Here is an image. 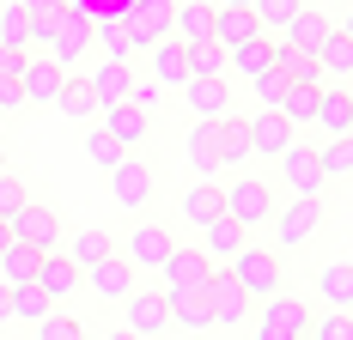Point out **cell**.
Segmentation results:
<instances>
[{
    "instance_id": "obj_1",
    "label": "cell",
    "mask_w": 353,
    "mask_h": 340,
    "mask_svg": "<svg viewBox=\"0 0 353 340\" xmlns=\"http://www.w3.org/2000/svg\"><path fill=\"white\" fill-rule=\"evenodd\" d=\"M225 273L244 286L250 298H274V292H286V262H281V249H262V243H244V249L225 262Z\"/></svg>"
},
{
    "instance_id": "obj_2",
    "label": "cell",
    "mask_w": 353,
    "mask_h": 340,
    "mask_svg": "<svg viewBox=\"0 0 353 340\" xmlns=\"http://www.w3.org/2000/svg\"><path fill=\"white\" fill-rule=\"evenodd\" d=\"M219 195H225V219H232V225H244V231H262V225L274 219V189H268V182H256V176L225 182Z\"/></svg>"
},
{
    "instance_id": "obj_3",
    "label": "cell",
    "mask_w": 353,
    "mask_h": 340,
    "mask_svg": "<svg viewBox=\"0 0 353 340\" xmlns=\"http://www.w3.org/2000/svg\"><path fill=\"white\" fill-rule=\"evenodd\" d=\"M201 298H208L213 328H244L250 316H256V298H250V292H244V286H238L225 268H213V279L201 286Z\"/></svg>"
},
{
    "instance_id": "obj_4",
    "label": "cell",
    "mask_w": 353,
    "mask_h": 340,
    "mask_svg": "<svg viewBox=\"0 0 353 340\" xmlns=\"http://www.w3.org/2000/svg\"><path fill=\"white\" fill-rule=\"evenodd\" d=\"M171 249H176L171 225H159V219H141V225L122 237V262H128L134 273H159L165 262H171Z\"/></svg>"
},
{
    "instance_id": "obj_5",
    "label": "cell",
    "mask_w": 353,
    "mask_h": 340,
    "mask_svg": "<svg viewBox=\"0 0 353 340\" xmlns=\"http://www.w3.org/2000/svg\"><path fill=\"white\" fill-rule=\"evenodd\" d=\"M43 55H49L61 73H73L85 55H92V12H73V6H68V12L55 19V36H49V49H43Z\"/></svg>"
},
{
    "instance_id": "obj_6",
    "label": "cell",
    "mask_w": 353,
    "mask_h": 340,
    "mask_svg": "<svg viewBox=\"0 0 353 340\" xmlns=\"http://www.w3.org/2000/svg\"><path fill=\"white\" fill-rule=\"evenodd\" d=\"M159 195V176H152V164L146 158H122V164L110 170V201L122 206V213H146V201Z\"/></svg>"
},
{
    "instance_id": "obj_7",
    "label": "cell",
    "mask_w": 353,
    "mask_h": 340,
    "mask_svg": "<svg viewBox=\"0 0 353 340\" xmlns=\"http://www.w3.org/2000/svg\"><path fill=\"white\" fill-rule=\"evenodd\" d=\"M6 231H12V243H31V249H61V219H55V206L43 201H25L19 213H6Z\"/></svg>"
},
{
    "instance_id": "obj_8",
    "label": "cell",
    "mask_w": 353,
    "mask_h": 340,
    "mask_svg": "<svg viewBox=\"0 0 353 340\" xmlns=\"http://www.w3.org/2000/svg\"><path fill=\"white\" fill-rule=\"evenodd\" d=\"M122 328L141 340H159L171 328V316H165V286H134L128 298H122Z\"/></svg>"
},
{
    "instance_id": "obj_9",
    "label": "cell",
    "mask_w": 353,
    "mask_h": 340,
    "mask_svg": "<svg viewBox=\"0 0 353 340\" xmlns=\"http://www.w3.org/2000/svg\"><path fill=\"white\" fill-rule=\"evenodd\" d=\"M79 286H85L92 298H104V304H122V298L141 286V273L128 268V262H122V249H116V255H104V262H92V268L79 273Z\"/></svg>"
},
{
    "instance_id": "obj_10",
    "label": "cell",
    "mask_w": 353,
    "mask_h": 340,
    "mask_svg": "<svg viewBox=\"0 0 353 340\" xmlns=\"http://www.w3.org/2000/svg\"><path fill=\"white\" fill-rule=\"evenodd\" d=\"M311 334V310L299 304L292 292L262 298V340H305Z\"/></svg>"
},
{
    "instance_id": "obj_11",
    "label": "cell",
    "mask_w": 353,
    "mask_h": 340,
    "mask_svg": "<svg viewBox=\"0 0 353 340\" xmlns=\"http://www.w3.org/2000/svg\"><path fill=\"white\" fill-rule=\"evenodd\" d=\"M159 273H165V292H201V286L213 279V262L195 249V243H176L171 262H165Z\"/></svg>"
},
{
    "instance_id": "obj_12",
    "label": "cell",
    "mask_w": 353,
    "mask_h": 340,
    "mask_svg": "<svg viewBox=\"0 0 353 340\" xmlns=\"http://www.w3.org/2000/svg\"><path fill=\"white\" fill-rule=\"evenodd\" d=\"M317 231H323V195H292V206H286L281 225H274L281 249H299V243L317 237Z\"/></svg>"
},
{
    "instance_id": "obj_13",
    "label": "cell",
    "mask_w": 353,
    "mask_h": 340,
    "mask_svg": "<svg viewBox=\"0 0 353 340\" xmlns=\"http://www.w3.org/2000/svg\"><path fill=\"white\" fill-rule=\"evenodd\" d=\"M98 128H104L122 152H134V146H146V134H152V116L134 109V103H110V109H98Z\"/></svg>"
},
{
    "instance_id": "obj_14",
    "label": "cell",
    "mask_w": 353,
    "mask_h": 340,
    "mask_svg": "<svg viewBox=\"0 0 353 340\" xmlns=\"http://www.w3.org/2000/svg\"><path fill=\"white\" fill-rule=\"evenodd\" d=\"M281 176H286L292 195H323V182H329L323 164H317V146H299V140L281 152Z\"/></svg>"
},
{
    "instance_id": "obj_15",
    "label": "cell",
    "mask_w": 353,
    "mask_h": 340,
    "mask_svg": "<svg viewBox=\"0 0 353 340\" xmlns=\"http://www.w3.org/2000/svg\"><path fill=\"white\" fill-rule=\"evenodd\" d=\"M122 25L134 31V43H159V36H171V0H128L122 6Z\"/></svg>"
},
{
    "instance_id": "obj_16",
    "label": "cell",
    "mask_w": 353,
    "mask_h": 340,
    "mask_svg": "<svg viewBox=\"0 0 353 340\" xmlns=\"http://www.w3.org/2000/svg\"><path fill=\"white\" fill-rule=\"evenodd\" d=\"M183 103L195 109V122L232 116V79H183Z\"/></svg>"
},
{
    "instance_id": "obj_17",
    "label": "cell",
    "mask_w": 353,
    "mask_h": 340,
    "mask_svg": "<svg viewBox=\"0 0 353 340\" xmlns=\"http://www.w3.org/2000/svg\"><path fill=\"white\" fill-rule=\"evenodd\" d=\"M85 85H92L98 109H110V103H128V92H134V61H98V67L85 73Z\"/></svg>"
},
{
    "instance_id": "obj_18",
    "label": "cell",
    "mask_w": 353,
    "mask_h": 340,
    "mask_svg": "<svg viewBox=\"0 0 353 340\" xmlns=\"http://www.w3.org/2000/svg\"><path fill=\"white\" fill-rule=\"evenodd\" d=\"M292 140H299V128L286 122L281 109H256V116H250V146H256L262 158H281Z\"/></svg>"
},
{
    "instance_id": "obj_19",
    "label": "cell",
    "mask_w": 353,
    "mask_h": 340,
    "mask_svg": "<svg viewBox=\"0 0 353 340\" xmlns=\"http://www.w3.org/2000/svg\"><path fill=\"white\" fill-rule=\"evenodd\" d=\"M146 79H159L165 92H183V79H189V61H183V43L176 36H159V43H146Z\"/></svg>"
},
{
    "instance_id": "obj_20",
    "label": "cell",
    "mask_w": 353,
    "mask_h": 340,
    "mask_svg": "<svg viewBox=\"0 0 353 340\" xmlns=\"http://www.w3.org/2000/svg\"><path fill=\"white\" fill-rule=\"evenodd\" d=\"M244 243H250V231H244V225H232V219L219 213V219H208V225H201V243H195V249L208 255L213 268H225V262H232Z\"/></svg>"
},
{
    "instance_id": "obj_21",
    "label": "cell",
    "mask_w": 353,
    "mask_h": 340,
    "mask_svg": "<svg viewBox=\"0 0 353 340\" xmlns=\"http://www.w3.org/2000/svg\"><path fill=\"white\" fill-rule=\"evenodd\" d=\"M92 49H98L104 61H134V55H141V43H134V31L122 25V12L92 19Z\"/></svg>"
},
{
    "instance_id": "obj_22",
    "label": "cell",
    "mask_w": 353,
    "mask_h": 340,
    "mask_svg": "<svg viewBox=\"0 0 353 340\" xmlns=\"http://www.w3.org/2000/svg\"><path fill=\"white\" fill-rule=\"evenodd\" d=\"M274 55H281V43L262 31V36H250V43H238V49H225V73H238V79H256V73L274 67Z\"/></svg>"
},
{
    "instance_id": "obj_23",
    "label": "cell",
    "mask_w": 353,
    "mask_h": 340,
    "mask_svg": "<svg viewBox=\"0 0 353 340\" xmlns=\"http://www.w3.org/2000/svg\"><path fill=\"white\" fill-rule=\"evenodd\" d=\"M171 36L176 43H208L213 36V0H171Z\"/></svg>"
},
{
    "instance_id": "obj_24",
    "label": "cell",
    "mask_w": 353,
    "mask_h": 340,
    "mask_svg": "<svg viewBox=\"0 0 353 340\" xmlns=\"http://www.w3.org/2000/svg\"><path fill=\"white\" fill-rule=\"evenodd\" d=\"M183 158L195 164V176L219 182V122H195L189 140H183Z\"/></svg>"
},
{
    "instance_id": "obj_25",
    "label": "cell",
    "mask_w": 353,
    "mask_h": 340,
    "mask_svg": "<svg viewBox=\"0 0 353 340\" xmlns=\"http://www.w3.org/2000/svg\"><path fill=\"white\" fill-rule=\"evenodd\" d=\"M37 286H43V292H49L55 304L68 310V298H73V292H79V268H73V262H68V255H61V249H49V255L37 262Z\"/></svg>"
},
{
    "instance_id": "obj_26",
    "label": "cell",
    "mask_w": 353,
    "mask_h": 340,
    "mask_svg": "<svg viewBox=\"0 0 353 340\" xmlns=\"http://www.w3.org/2000/svg\"><path fill=\"white\" fill-rule=\"evenodd\" d=\"M256 158V146H250V116H219V170H238Z\"/></svg>"
},
{
    "instance_id": "obj_27",
    "label": "cell",
    "mask_w": 353,
    "mask_h": 340,
    "mask_svg": "<svg viewBox=\"0 0 353 340\" xmlns=\"http://www.w3.org/2000/svg\"><path fill=\"white\" fill-rule=\"evenodd\" d=\"M250 36H262V25H256L250 6H213V43H219V49H238Z\"/></svg>"
},
{
    "instance_id": "obj_28",
    "label": "cell",
    "mask_w": 353,
    "mask_h": 340,
    "mask_svg": "<svg viewBox=\"0 0 353 340\" xmlns=\"http://www.w3.org/2000/svg\"><path fill=\"white\" fill-rule=\"evenodd\" d=\"M19 92H25V103H55V92H61V67H55L49 55H31L25 73H19Z\"/></svg>"
},
{
    "instance_id": "obj_29",
    "label": "cell",
    "mask_w": 353,
    "mask_h": 340,
    "mask_svg": "<svg viewBox=\"0 0 353 340\" xmlns=\"http://www.w3.org/2000/svg\"><path fill=\"white\" fill-rule=\"evenodd\" d=\"M329 31H335V25H329V12H317V6H299V12L286 19V49H311V55H317Z\"/></svg>"
},
{
    "instance_id": "obj_30",
    "label": "cell",
    "mask_w": 353,
    "mask_h": 340,
    "mask_svg": "<svg viewBox=\"0 0 353 340\" xmlns=\"http://www.w3.org/2000/svg\"><path fill=\"white\" fill-rule=\"evenodd\" d=\"M165 316H171L176 328H189V334H208V328H213L201 292H165Z\"/></svg>"
},
{
    "instance_id": "obj_31",
    "label": "cell",
    "mask_w": 353,
    "mask_h": 340,
    "mask_svg": "<svg viewBox=\"0 0 353 340\" xmlns=\"http://www.w3.org/2000/svg\"><path fill=\"white\" fill-rule=\"evenodd\" d=\"M104 255H116V237H110L104 225H85L79 237H68V262H73L79 273L92 268V262H104Z\"/></svg>"
},
{
    "instance_id": "obj_32",
    "label": "cell",
    "mask_w": 353,
    "mask_h": 340,
    "mask_svg": "<svg viewBox=\"0 0 353 340\" xmlns=\"http://www.w3.org/2000/svg\"><path fill=\"white\" fill-rule=\"evenodd\" d=\"M55 109H61V116H73V122L98 116V98H92L85 73H61V92H55Z\"/></svg>"
},
{
    "instance_id": "obj_33",
    "label": "cell",
    "mask_w": 353,
    "mask_h": 340,
    "mask_svg": "<svg viewBox=\"0 0 353 340\" xmlns=\"http://www.w3.org/2000/svg\"><path fill=\"white\" fill-rule=\"evenodd\" d=\"M183 61H189V79H232L225 73V49L219 43H183Z\"/></svg>"
},
{
    "instance_id": "obj_34",
    "label": "cell",
    "mask_w": 353,
    "mask_h": 340,
    "mask_svg": "<svg viewBox=\"0 0 353 340\" xmlns=\"http://www.w3.org/2000/svg\"><path fill=\"white\" fill-rule=\"evenodd\" d=\"M219 213H225V195H219V182L201 176V182L183 195V219H189V225H208V219H219Z\"/></svg>"
},
{
    "instance_id": "obj_35",
    "label": "cell",
    "mask_w": 353,
    "mask_h": 340,
    "mask_svg": "<svg viewBox=\"0 0 353 340\" xmlns=\"http://www.w3.org/2000/svg\"><path fill=\"white\" fill-rule=\"evenodd\" d=\"M49 310H61L55 304V298H49V292H43V286H37V279H25V286H12V322H43V316H49Z\"/></svg>"
},
{
    "instance_id": "obj_36",
    "label": "cell",
    "mask_w": 353,
    "mask_h": 340,
    "mask_svg": "<svg viewBox=\"0 0 353 340\" xmlns=\"http://www.w3.org/2000/svg\"><path fill=\"white\" fill-rule=\"evenodd\" d=\"M317 122L329 128V140H347L353 134V92H323Z\"/></svg>"
},
{
    "instance_id": "obj_37",
    "label": "cell",
    "mask_w": 353,
    "mask_h": 340,
    "mask_svg": "<svg viewBox=\"0 0 353 340\" xmlns=\"http://www.w3.org/2000/svg\"><path fill=\"white\" fill-rule=\"evenodd\" d=\"M37 262H43V249L6 243V249H0V279H6V286H25V279H37Z\"/></svg>"
},
{
    "instance_id": "obj_38",
    "label": "cell",
    "mask_w": 353,
    "mask_h": 340,
    "mask_svg": "<svg viewBox=\"0 0 353 340\" xmlns=\"http://www.w3.org/2000/svg\"><path fill=\"white\" fill-rule=\"evenodd\" d=\"M274 67H281L286 79H292V85H323V61L311 55V49H286V43H281Z\"/></svg>"
},
{
    "instance_id": "obj_39",
    "label": "cell",
    "mask_w": 353,
    "mask_h": 340,
    "mask_svg": "<svg viewBox=\"0 0 353 340\" xmlns=\"http://www.w3.org/2000/svg\"><path fill=\"white\" fill-rule=\"evenodd\" d=\"M317 103H323V85H286L281 116L292 122V128H305V122H317Z\"/></svg>"
},
{
    "instance_id": "obj_40",
    "label": "cell",
    "mask_w": 353,
    "mask_h": 340,
    "mask_svg": "<svg viewBox=\"0 0 353 340\" xmlns=\"http://www.w3.org/2000/svg\"><path fill=\"white\" fill-rule=\"evenodd\" d=\"M0 43H12V49H25V55H31V12H25L19 0H6V6H0Z\"/></svg>"
},
{
    "instance_id": "obj_41",
    "label": "cell",
    "mask_w": 353,
    "mask_h": 340,
    "mask_svg": "<svg viewBox=\"0 0 353 340\" xmlns=\"http://www.w3.org/2000/svg\"><path fill=\"white\" fill-rule=\"evenodd\" d=\"M37 340H85V322H79L73 310H49V316L37 322Z\"/></svg>"
},
{
    "instance_id": "obj_42",
    "label": "cell",
    "mask_w": 353,
    "mask_h": 340,
    "mask_svg": "<svg viewBox=\"0 0 353 340\" xmlns=\"http://www.w3.org/2000/svg\"><path fill=\"white\" fill-rule=\"evenodd\" d=\"M317 61L329 73H353V36L347 31H329V36H323V49H317Z\"/></svg>"
},
{
    "instance_id": "obj_43",
    "label": "cell",
    "mask_w": 353,
    "mask_h": 340,
    "mask_svg": "<svg viewBox=\"0 0 353 340\" xmlns=\"http://www.w3.org/2000/svg\"><path fill=\"white\" fill-rule=\"evenodd\" d=\"M286 85H292V79H286L281 67L256 73V79H250V92H256V109H281V98H286Z\"/></svg>"
},
{
    "instance_id": "obj_44",
    "label": "cell",
    "mask_w": 353,
    "mask_h": 340,
    "mask_svg": "<svg viewBox=\"0 0 353 340\" xmlns=\"http://www.w3.org/2000/svg\"><path fill=\"white\" fill-rule=\"evenodd\" d=\"M299 6H305V0H250V12H256L262 31H286V19H292Z\"/></svg>"
},
{
    "instance_id": "obj_45",
    "label": "cell",
    "mask_w": 353,
    "mask_h": 340,
    "mask_svg": "<svg viewBox=\"0 0 353 340\" xmlns=\"http://www.w3.org/2000/svg\"><path fill=\"white\" fill-rule=\"evenodd\" d=\"M85 158H92L98 170H116L122 158H128V152H122V146H116V140H110L104 128H92V134H85Z\"/></svg>"
},
{
    "instance_id": "obj_46",
    "label": "cell",
    "mask_w": 353,
    "mask_h": 340,
    "mask_svg": "<svg viewBox=\"0 0 353 340\" xmlns=\"http://www.w3.org/2000/svg\"><path fill=\"white\" fill-rule=\"evenodd\" d=\"M323 298H329L335 310H347V304H353V273H347V262H335V268L323 273Z\"/></svg>"
},
{
    "instance_id": "obj_47",
    "label": "cell",
    "mask_w": 353,
    "mask_h": 340,
    "mask_svg": "<svg viewBox=\"0 0 353 340\" xmlns=\"http://www.w3.org/2000/svg\"><path fill=\"white\" fill-rule=\"evenodd\" d=\"M317 164H323V176H347V170H353V140H329V146H317Z\"/></svg>"
},
{
    "instance_id": "obj_48",
    "label": "cell",
    "mask_w": 353,
    "mask_h": 340,
    "mask_svg": "<svg viewBox=\"0 0 353 340\" xmlns=\"http://www.w3.org/2000/svg\"><path fill=\"white\" fill-rule=\"evenodd\" d=\"M128 103H134V109H146V116H159V109H165V85H159V79H146V73H134Z\"/></svg>"
},
{
    "instance_id": "obj_49",
    "label": "cell",
    "mask_w": 353,
    "mask_h": 340,
    "mask_svg": "<svg viewBox=\"0 0 353 340\" xmlns=\"http://www.w3.org/2000/svg\"><path fill=\"white\" fill-rule=\"evenodd\" d=\"M25 201H31V195H25V176H19V170H0V219L19 213Z\"/></svg>"
},
{
    "instance_id": "obj_50",
    "label": "cell",
    "mask_w": 353,
    "mask_h": 340,
    "mask_svg": "<svg viewBox=\"0 0 353 340\" xmlns=\"http://www.w3.org/2000/svg\"><path fill=\"white\" fill-rule=\"evenodd\" d=\"M25 61H31L25 49H12V43H0V79H19V73H25Z\"/></svg>"
},
{
    "instance_id": "obj_51",
    "label": "cell",
    "mask_w": 353,
    "mask_h": 340,
    "mask_svg": "<svg viewBox=\"0 0 353 340\" xmlns=\"http://www.w3.org/2000/svg\"><path fill=\"white\" fill-rule=\"evenodd\" d=\"M317 340H353V322H347V310H335L329 322L317 328Z\"/></svg>"
},
{
    "instance_id": "obj_52",
    "label": "cell",
    "mask_w": 353,
    "mask_h": 340,
    "mask_svg": "<svg viewBox=\"0 0 353 340\" xmlns=\"http://www.w3.org/2000/svg\"><path fill=\"white\" fill-rule=\"evenodd\" d=\"M25 109V92H19V79H0V116H19Z\"/></svg>"
},
{
    "instance_id": "obj_53",
    "label": "cell",
    "mask_w": 353,
    "mask_h": 340,
    "mask_svg": "<svg viewBox=\"0 0 353 340\" xmlns=\"http://www.w3.org/2000/svg\"><path fill=\"white\" fill-rule=\"evenodd\" d=\"M19 6H25V12H61L68 0H19Z\"/></svg>"
},
{
    "instance_id": "obj_54",
    "label": "cell",
    "mask_w": 353,
    "mask_h": 340,
    "mask_svg": "<svg viewBox=\"0 0 353 340\" xmlns=\"http://www.w3.org/2000/svg\"><path fill=\"white\" fill-rule=\"evenodd\" d=\"M6 322H12V286L0 279V328H6Z\"/></svg>"
},
{
    "instance_id": "obj_55",
    "label": "cell",
    "mask_w": 353,
    "mask_h": 340,
    "mask_svg": "<svg viewBox=\"0 0 353 340\" xmlns=\"http://www.w3.org/2000/svg\"><path fill=\"white\" fill-rule=\"evenodd\" d=\"M98 340H141V334H128V328H110V334H98Z\"/></svg>"
},
{
    "instance_id": "obj_56",
    "label": "cell",
    "mask_w": 353,
    "mask_h": 340,
    "mask_svg": "<svg viewBox=\"0 0 353 340\" xmlns=\"http://www.w3.org/2000/svg\"><path fill=\"white\" fill-rule=\"evenodd\" d=\"M6 243H12V231H6V219H0V249H6Z\"/></svg>"
},
{
    "instance_id": "obj_57",
    "label": "cell",
    "mask_w": 353,
    "mask_h": 340,
    "mask_svg": "<svg viewBox=\"0 0 353 340\" xmlns=\"http://www.w3.org/2000/svg\"><path fill=\"white\" fill-rule=\"evenodd\" d=\"M213 6H250V0H213Z\"/></svg>"
},
{
    "instance_id": "obj_58",
    "label": "cell",
    "mask_w": 353,
    "mask_h": 340,
    "mask_svg": "<svg viewBox=\"0 0 353 340\" xmlns=\"http://www.w3.org/2000/svg\"><path fill=\"white\" fill-rule=\"evenodd\" d=\"M0 170H6V146H0Z\"/></svg>"
},
{
    "instance_id": "obj_59",
    "label": "cell",
    "mask_w": 353,
    "mask_h": 340,
    "mask_svg": "<svg viewBox=\"0 0 353 340\" xmlns=\"http://www.w3.org/2000/svg\"><path fill=\"white\" fill-rule=\"evenodd\" d=\"M31 340H37V334H31Z\"/></svg>"
}]
</instances>
